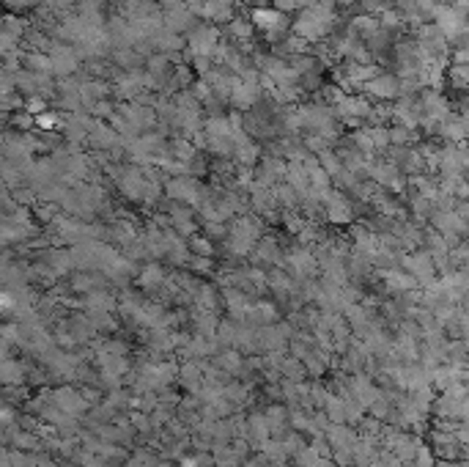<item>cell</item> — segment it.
Instances as JSON below:
<instances>
[{"label":"cell","mask_w":469,"mask_h":467,"mask_svg":"<svg viewBox=\"0 0 469 467\" xmlns=\"http://www.w3.org/2000/svg\"><path fill=\"white\" fill-rule=\"evenodd\" d=\"M258 236H261V226L252 218H239V220H234V226L228 229V250L234 256H247L261 242Z\"/></svg>","instance_id":"6da1fadb"},{"label":"cell","mask_w":469,"mask_h":467,"mask_svg":"<svg viewBox=\"0 0 469 467\" xmlns=\"http://www.w3.org/2000/svg\"><path fill=\"white\" fill-rule=\"evenodd\" d=\"M285 264H288V269H291L296 278H302V280H310V278L321 269V267H318V256H316L307 245L291 247L288 256H285Z\"/></svg>","instance_id":"7a4b0ae2"},{"label":"cell","mask_w":469,"mask_h":467,"mask_svg":"<svg viewBox=\"0 0 469 467\" xmlns=\"http://www.w3.org/2000/svg\"><path fill=\"white\" fill-rule=\"evenodd\" d=\"M50 399H52L63 413H69V415H74V418H83L85 410H91V404H88V399L83 396V391H74V388H55V391L50 393Z\"/></svg>","instance_id":"3957f363"},{"label":"cell","mask_w":469,"mask_h":467,"mask_svg":"<svg viewBox=\"0 0 469 467\" xmlns=\"http://www.w3.org/2000/svg\"><path fill=\"white\" fill-rule=\"evenodd\" d=\"M165 190H168V196H171V198H176V201H184V204H193V207L204 204V198H201V187H198L190 176L171 179V182L165 185Z\"/></svg>","instance_id":"277c9868"},{"label":"cell","mask_w":469,"mask_h":467,"mask_svg":"<svg viewBox=\"0 0 469 467\" xmlns=\"http://www.w3.org/2000/svg\"><path fill=\"white\" fill-rule=\"evenodd\" d=\"M351 218H354L351 204H349L340 193H332V198H329V204H327V220H329L332 226H349Z\"/></svg>","instance_id":"5b68a950"},{"label":"cell","mask_w":469,"mask_h":467,"mask_svg":"<svg viewBox=\"0 0 469 467\" xmlns=\"http://www.w3.org/2000/svg\"><path fill=\"white\" fill-rule=\"evenodd\" d=\"M252 261L255 264H274V267H285V258H283V253H280V247H277V242L274 239H263V242H258L255 245V250H252Z\"/></svg>","instance_id":"8992f818"},{"label":"cell","mask_w":469,"mask_h":467,"mask_svg":"<svg viewBox=\"0 0 469 467\" xmlns=\"http://www.w3.org/2000/svg\"><path fill=\"white\" fill-rule=\"evenodd\" d=\"M327 440L332 443V448H335V451H343V448L354 451V446H357V435H354V432H351V426H346V424H329V429H327Z\"/></svg>","instance_id":"52a82bcc"},{"label":"cell","mask_w":469,"mask_h":467,"mask_svg":"<svg viewBox=\"0 0 469 467\" xmlns=\"http://www.w3.org/2000/svg\"><path fill=\"white\" fill-rule=\"evenodd\" d=\"M217 366H220L226 374H231V377L247 374V363H244V357H241L239 349H223V352L217 355Z\"/></svg>","instance_id":"ba28073f"},{"label":"cell","mask_w":469,"mask_h":467,"mask_svg":"<svg viewBox=\"0 0 469 467\" xmlns=\"http://www.w3.org/2000/svg\"><path fill=\"white\" fill-rule=\"evenodd\" d=\"M193 50L204 58V55H209V52H215L217 50V30H212V28H201V30H195L193 33Z\"/></svg>","instance_id":"9c48e42d"},{"label":"cell","mask_w":469,"mask_h":467,"mask_svg":"<svg viewBox=\"0 0 469 467\" xmlns=\"http://www.w3.org/2000/svg\"><path fill=\"white\" fill-rule=\"evenodd\" d=\"M83 308H85V313H99V311H113L116 308V300L105 291V289H96V291H91V294H85V300H83Z\"/></svg>","instance_id":"30bf717a"},{"label":"cell","mask_w":469,"mask_h":467,"mask_svg":"<svg viewBox=\"0 0 469 467\" xmlns=\"http://www.w3.org/2000/svg\"><path fill=\"white\" fill-rule=\"evenodd\" d=\"M165 269L160 267V264H146L143 269H140V278H138V283L146 289V291H151V289H160V286H165Z\"/></svg>","instance_id":"8fae6325"},{"label":"cell","mask_w":469,"mask_h":467,"mask_svg":"<svg viewBox=\"0 0 469 467\" xmlns=\"http://www.w3.org/2000/svg\"><path fill=\"white\" fill-rule=\"evenodd\" d=\"M25 374H28V366L22 360H11V357L3 360V382L6 385H22Z\"/></svg>","instance_id":"7c38bea8"},{"label":"cell","mask_w":469,"mask_h":467,"mask_svg":"<svg viewBox=\"0 0 469 467\" xmlns=\"http://www.w3.org/2000/svg\"><path fill=\"white\" fill-rule=\"evenodd\" d=\"M294 467H329V459L321 457L313 446H305L302 451L294 454Z\"/></svg>","instance_id":"4fadbf2b"},{"label":"cell","mask_w":469,"mask_h":467,"mask_svg":"<svg viewBox=\"0 0 469 467\" xmlns=\"http://www.w3.org/2000/svg\"><path fill=\"white\" fill-rule=\"evenodd\" d=\"M47 267H52L55 275H66V272L74 267L72 250H50V253H47Z\"/></svg>","instance_id":"5bb4252c"},{"label":"cell","mask_w":469,"mask_h":467,"mask_svg":"<svg viewBox=\"0 0 469 467\" xmlns=\"http://www.w3.org/2000/svg\"><path fill=\"white\" fill-rule=\"evenodd\" d=\"M252 22H255V28L272 30V28H277L283 22V14L277 8H255L252 11Z\"/></svg>","instance_id":"9a60e30c"},{"label":"cell","mask_w":469,"mask_h":467,"mask_svg":"<svg viewBox=\"0 0 469 467\" xmlns=\"http://www.w3.org/2000/svg\"><path fill=\"white\" fill-rule=\"evenodd\" d=\"M266 421H269V426H272V435L283 437V429H285V424H288V410L280 407V404H269V407H266Z\"/></svg>","instance_id":"2e32d148"},{"label":"cell","mask_w":469,"mask_h":467,"mask_svg":"<svg viewBox=\"0 0 469 467\" xmlns=\"http://www.w3.org/2000/svg\"><path fill=\"white\" fill-rule=\"evenodd\" d=\"M269 289H272L280 300H285V297L294 294V283H291V278L283 275V272H272V275H269Z\"/></svg>","instance_id":"e0dca14e"},{"label":"cell","mask_w":469,"mask_h":467,"mask_svg":"<svg viewBox=\"0 0 469 467\" xmlns=\"http://www.w3.org/2000/svg\"><path fill=\"white\" fill-rule=\"evenodd\" d=\"M195 308L198 311H215L217 308V291H215V286H201L198 291H195Z\"/></svg>","instance_id":"ac0fdd59"},{"label":"cell","mask_w":469,"mask_h":467,"mask_svg":"<svg viewBox=\"0 0 469 467\" xmlns=\"http://www.w3.org/2000/svg\"><path fill=\"white\" fill-rule=\"evenodd\" d=\"M72 289H74V291H80V294H91V291L102 289V280H99V278H94V275H88V272H80V275L72 280Z\"/></svg>","instance_id":"d6986e66"},{"label":"cell","mask_w":469,"mask_h":467,"mask_svg":"<svg viewBox=\"0 0 469 467\" xmlns=\"http://www.w3.org/2000/svg\"><path fill=\"white\" fill-rule=\"evenodd\" d=\"M110 234H113V239L116 242H121V245H132L135 242V236H138V231H135V223H127V220H121V223H116L113 229H110Z\"/></svg>","instance_id":"ffe728a7"},{"label":"cell","mask_w":469,"mask_h":467,"mask_svg":"<svg viewBox=\"0 0 469 467\" xmlns=\"http://www.w3.org/2000/svg\"><path fill=\"white\" fill-rule=\"evenodd\" d=\"M74 55L69 52V50H55V55H52V66L58 69V72H72L74 69Z\"/></svg>","instance_id":"44dd1931"},{"label":"cell","mask_w":469,"mask_h":467,"mask_svg":"<svg viewBox=\"0 0 469 467\" xmlns=\"http://www.w3.org/2000/svg\"><path fill=\"white\" fill-rule=\"evenodd\" d=\"M302 363H305V369H307V374H310V377H324V374H327V363H324L316 352H313L310 357H305Z\"/></svg>","instance_id":"7402d4cb"},{"label":"cell","mask_w":469,"mask_h":467,"mask_svg":"<svg viewBox=\"0 0 469 467\" xmlns=\"http://www.w3.org/2000/svg\"><path fill=\"white\" fill-rule=\"evenodd\" d=\"M190 250H193L195 256H206V258H212V253H215L212 242L204 239V236H193V239H190Z\"/></svg>","instance_id":"603a6c76"},{"label":"cell","mask_w":469,"mask_h":467,"mask_svg":"<svg viewBox=\"0 0 469 467\" xmlns=\"http://www.w3.org/2000/svg\"><path fill=\"white\" fill-rule=\"evenodd\" d=\"M226 399H228L231 404H244V402H247V388L239 385V382L226 385Z\"/></svg>","instance_id":"cb8c5ba5"},{"label":"cell","mask_w":469,"mask_h":467,"mask_svg":"<svg viewBox=\"0 0 469 467\" xmlns=\"http://www.w3.org/2000/svg\"><path fill=\"white\" fill-rule=\"evenodd\" d=\"M371 91H373V94H379V96H393V94H395V88H393V80H390V77H379L376 83H371Z\"/></svg>","instance_id":"d4e9b609"},{"label":"cell","mask_w":469,"mask_h":467,"mask_svg":"<svg viewBox=\"0 0 469 467\" xmlns=\"http://www.w3.org/2000/svg\"><path fill=\"white\" fill-rule=\"evenodd\" d=\"M61 121H58V116H52V113H41V116H36V127L39 129H55Z\"/></svg>","instance_id":"484cf974"},{"label":"cell","mask_w":469,"mask_h":467,"mask_svg":"<svg viewBox=\"0 0 469 467\" xmlns=\"http://www.w3.org/2000/svg\"><path fill=\"white\" fill-rule=\"evenodd\" d=\"M28 110L33 113V118L36 116H41V113H47V105H44V99H39V96H33L30 102H28Z\"/></svg>","instance_id":"4316f807"},{"label":"cell","mask_w":469,"mask_h":467,"mask_svg":"<svg viewBox=\"0 0 469 467\" xmlns=\"http://www.w3.org/2000/svg\"><path fill=\"white\" fill-rule=\"evenodd\" d=\"M266 462H269V459H266L263 454H258L255 459H247V462H244V465H241V467H269V465H266Z\"/></svg>","instance_id":"83f0119b"}]
</instances>
